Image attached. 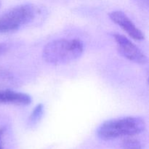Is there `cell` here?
<instances>
[{"label":"cell","mask_w":149,"mask_h":149,"mask_svg":"<svg viewBox=\"0 0 149 149\" xmlns=\"http://www.w3.org/2000/svg\"><path fill=\"white\" fill-rule=\"evenodd\" d=\"M32 101L31 97L26 93L7 90L0 91V103L16 106H29Z\"/></svg>","instance_id":"obj_6"},{"label":"cell","mask_w":149,"mask_h":149,"mask_svg":"<svg viewBox=\"0 0 149 149\" xmlns=\"http://www.w3.org/2000/svg\"><path fill=\"white\" fill-rule=\"evenodd\" d=\"M1 1L0 0V7H1Z\"/></svg>","instance_id":"obj_11"},{"label":"cell","mask_w":149,"mask_h":149,"mask_svg":"<svg viewBox=\"0 0 149 149\" xmlns=\"http://www.w3.org/2000/svg\"><path fill=\"white\" fill-rule=\"evenodd\" d=\"M137 5L143 7V8H148V0H132Z\"/></svg>","instance_id":"obj_9"},{"label":"cell","mask_w":149,"mask_h":149,"mask_svg":"<svg viewBox=\"0 0 149 149\" xmlns=\"http://www.w3.org/2000/svg\"><path fill=\"white\" fill-rule=\"evenodd\" d=\"M37 7L31 4H20L0 17V33H12L31 23L37 15Z\"/></svg>","instance_id":"obj_3"},{"label":"cell","mask_w":149,"mask_h":149,"mask_svg":"<svg viewBox=\"0 0 149 149\" xmlns=\"http://www.w3.org/2000/svg\"><path fill=\"white\" fill-rule=\"evenodd\" d=\"M109 17L114 23L120 26L131 38L142 41L145 39L143 33L135 26L133 22L122 11H113L109 14Z\"/></svg>","instance_id":"obj_5"},{"label":"cell","mask_w":149,"mask_h":149,"mask_svg":"<svg viewBox=\"0 0 149 149\" xmlns=\"http://www.w3.org/2000/svg\"><path fill=\"white\" fill-rule=\"evenodd\" d=\"M84 52V44L78 39H58L47 44L42 51L44 61L52 65H63L77 61Z\"/></svg>","instance_id":"obj_1"},{"label":"cell","mask_w":149,"mask_h":149,"mask_svg":"<svg viewBox=\"0 0 149 149\" xmlns=\"http://www.w3.org/2000/svg\"><path fill=\"white\" fill-rule=\"evenodd\" d=\"M146 129L145 121L138 116H127L108 120L102 123L96 131L97 137L104 141L121 137L138 135Z\"/></svg>","instance_id":"obj_2"},{"label":"cell","mask_w":149,"mask_h":149,"mask_svg":"<svg viewBox=\"0 0 149 149\" xmlns=\"http://www.w3.org/2000/svg\"><path fill=\"white\" fill-rule=\"evenodd\" d=\"M44 113V105L40 103L38 104L36 107L33 109L31 113L29 119V122L31 125H35L37 123L41 118L42 117Z\"/></svg>","instance_id":"obj_7"},{"label":"cell","mask_w":149,"mask_h":149,"mask_svg":"<svg viewBox=\"0 0 149 149\" xmlns=\"http://www.w3.org/2000/svg\"><path fill=\"white\" fill-rule=\"evenodd\" d=\"M122 149H142L141 142L135 138H128L124 140L122 143Z\"/></svg>","instance_id":"obj_8"},{"label":"cell","mask_w":149,"mask_h":149,"mask_svg":"<svg viewBox=\"0 0 149 149\" xmlns=\"http://www.w3.org/2000/svg\"><path fill=\"white\" fill-rule=\"evenodd\" d=\"M4 132V128H1L0 129V149H2V146H1V138H2V135Z\"/></svg>","instance_id":"obj_10"},{"label":"cell","mask_w":149,"mask_h":149,"mask_svg":"<svg viewBox=\"0 0 149 149\" xmlns=\"http://www.w3.org/2000/svg\"><path fill=\"white\" fill-rule=\"evenodd\" d=\"M113 37L117 44L118 50L125 58L135 63H146L148 61L146 55L132 41L119 33H115Z\"/></svg>","instance_id":"obj_4"}]
</instances>
